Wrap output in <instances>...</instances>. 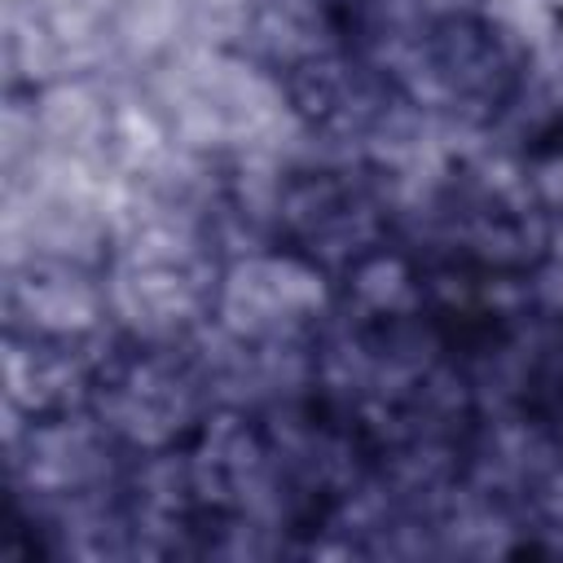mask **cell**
Masks as SVG:
<instances>
[{
    "label": "cell",
    "mask_w": 563,
    "mask_h": 563,
    "mask_svg": "<svg viewBox=\"0 0 563 563\" xmlns=\"http://www.w3.org/2000/svg\"><path fill=\"white\" fill-rule=\"evenodd\" d=\"M391 75L418 110L457 123H493L519 97L528 53L484 13H440L405 44Z\"/></svg>",
    "instance_id": "obj_1"
},
{
    "label": "cell",
    "mask_w": 563,
    "mask_h": 563,
    "mask_svg": "<svg viewBox=\"0 0 563 563\" xmlns=\"http://www.w3.org/2000/svg\"><path fill=\"white\" fill-rule=\"evenodd\" d=\"M277 246L343 282L391 246V207L383 189L347 167L295 172L277 194Z\"/></svg>",
    "instance_id": "obj_2"
}]
</instances>
